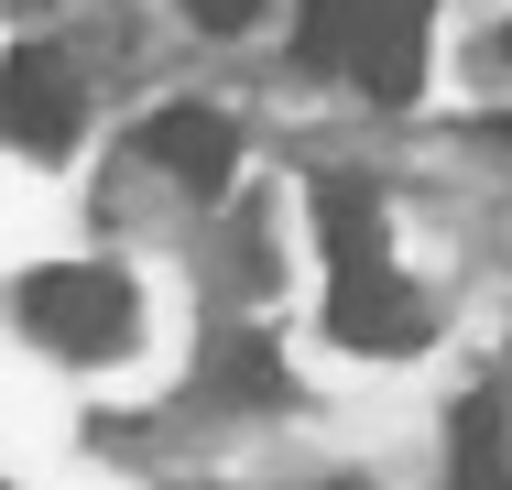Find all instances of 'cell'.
Instances as JSON below:
<instances>
[{"label":"cell","mask_w":512,"mask_h":490,"mask_svg":"<svg viewBox=\"0 0 512 490\" xmlns=\"http://www.w3.org/2000/svg\"><path fill=\"white\" fill-rule=\"evenodd\" d=\"M425 11L436 0H306L295 11V55L316 77H349L371 98H414V77H425Z\"/></svg>","instance_id":"6da1fadb"},{"label":"cell","mask_w":512,"mask_h":490,"mask_svg":"<svg viewBox=\"0 0 512 490\" xmlns=\"http://www.w3.org/2000/svg\"><path fill=\"white\" fill-rule=\"evenodd\" d=\"M22 327L55 349V360H120L131 349V327H142V305H131V284L120 273H99V262H55V273H22Z\"/></svg>","instance_id":"7a4b0ae2"},{"label":"cell","mask_w":512,"mask_h":490,"mask_svg":"<svg viewBox=\"0 0 512 490\" xmlns=\"http://www.w3.org/2000/svg\"><path fill=\"white\" fill-rule=\"evenodd\" d=\"M327 273H338V284H327V327H338L349 349H393V360L425 349V294L393 273V251H382V262H327Z\"/></svg>","instance_id":"3957f363"},{"label":"cell","mask_w":512,"mask_h":490,"mask_svg":"<svg viewBox=\"0 0 512 490\" xmlns=\"http://www.w3.org/2000/svg\"><path fill=\"white\" fill-rule=\"evenodd\" d=\"M77 66L66 55H11L0 66V142H22V153H66L77 142Z\"/></svg>","instance_id":"277c9868"},{"label":"cell","mask_w":512,"mask_h":490,"mask_svg":"<svg viewBox=\"0 0 512 490\" xmlns=\"http://www.w3.org/2000/svg\"><path fill=\"white\" fill-rule=\"evenodd\" d=\"M142 153H153V175H175L186 196H218L229 164H240V131L218 109H153L142 120Z\"/></svg>","instance_id":"5b68a950"},{"label":"cell","mask_w":512,"mask_h":490,"mask_svg":"<svg viewBox=\"0 0 512 490\" xmlns=\"http://www.w3.org/2000/svg\"><path fill=\"white\" fill-rule=\"evenodd\" d=\"M447 480H458V490H512V425H502V403H458V425H447Z\"/></svg>","instance_id":"8992f818"},{"label":"cell","mask_w":512,"mask_h":490,"mask_svg":"<svg viewBox=\"0 0 512 490\" xmlns=\"http://www.w3.org/2000/svg\"><path fill=\"white\" fill-rule=\"evenodd\" d=\"M316 229H327V262H382V207L360 186H316Z\"/></svg>","instance_id":"52a82bcc"},{"label":"cell","mask_w":512,"mask_h":490,"mask_svg":"<svg viewBox=\"0 0 512 490\" xmlns=\"http://www.w3.org/2000/svg\"><path fill=\"white\" fill-rule=\"evenodd\" d=\"M218 382H229V392H262V403H273V392H284V371H273V349L229 338V349H218Z\"/></svg>","instance_id":"ba28073f"},{"label":"cell","mask_w":512,"mask_h":490,"mask_svg":"<svg viewBox=\"0 0 512 490\" xmlns=\"http://www.w3.org/2000/svg\"><path fill=\"white\" fill-rule=\"evenodd\" d=\"M262 11H273V0H186L197 33H240V22H262Z\"/></svg>","instance_id":"9c48e42d"},{"label":"cell","mask_w":512,"mask_h":490,"mask_svg":"<svg viewBox=\"0 0 512 490\" xmlns=\"http://www.w3.org/2000/svg\"><path fill=\"white\" fill-rule=\"evenodd\" d=\"M491 66H512V33H491Z\"/></svg>","instance_id":"30bf717a"}]
</instances>
